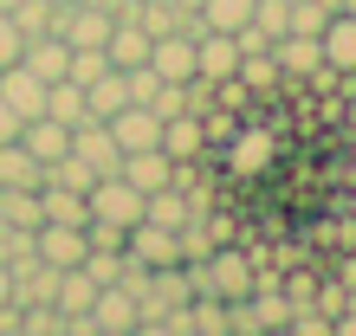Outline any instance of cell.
<instances>
[{"label":"cell","mask_w":356,"mask_h":336,"mask_svg":"<svg viewBox=\"0 0 356 336\" xmlns=\"http://www.w3.org/2000/svg\"><path fill=\"white\" fill-rule=\"evenodd\" d=\"M123 259L143 265V271L181 265V233H175V226H156V220H136L130 233H123Z\"/></svg>","instance_id":"1"},{"label":"cell","mask_w":356,"mask_h":336,"mask_svg":"<svg viewBox=\"0 0 356 336\" xmlns=\"http://www.w3.org/2000/svg\"><path fill=\"white\" fill-rule=\"evenodd\" d=\"M85 201H91V220H111V226H123V233H130V226L143 220V201H149V194H143V187H130L123 175H97Z\"/></svg>","instance_id":"2"},{"label":"cell","mask_w":356,"mask_h":336,"mask_svg":"<svg viewBox=\"0 0 356 336\" xmlns=\"http://www.w3.org/2000/svg\"><path fill=\"white\" fill-rule=\"evenodd\" d=\"M33 252H39V265H52V271H72V265H85V226H65V220H39L33 226Z\"/></svg>","instance_id":"3"},{"label":"cell","mask_w":356,"mask_h":336,"mask_svg":"<svg viewBox=\"0 0 356 336\" xmlns=\"http://www.w3.org/2000/svg\"><path fill=\"white\" fill-rule=\"evenodd\" d=\"M234 72H240V39H234V33L201 26V33H195V78H214V84H227Z\"/></svg>","instance_id":"4"},{"label":"cell","mask_w":356,"mask_h":336,"mask_svg":"<svg viewBox=\"0 0 356 336\" xmlns=\"http://www.w3.org/2000/svg\"><path fill=\"white\" fill-rule=\"evenodd\" d=\"M111 123V136H117V149L130 156V149H162V117L149 110V103H123L117 117H104Z\"/></svg>","instance_id":"5"},{"label":"cell","mask_w":356,"mask_h":336,"mask_svg":"<svg viewBox=\"0 0 356 336\" xmlns=\"http://www.w3.org/2000/svg\"><path fill=\"white\" fill-rule=\"evenodd\" d=\"M72 156H85L97 175H117V168H123V149H117L111 123H97V117H85V123L72 130Z\"/></svg>","instance_id":"6"},{"label":"cell","mask_w":356,"mask_h":336,"mask_svg":"<svg viewBox=\"0 0 356 336\" xmlns=\"http://www.w3.org/2000/svg\"><path fill=\"white\" fill-rule=\"evenodd\" d=\"M149 72L162 84H188L195 78V33H162L149 46Z\"/></svg>","instance_id":"7"},{"label":"cell","mask_w":356,"mask_h":336,"mask_svg":"<svg viewBox=\"0 0 356 336\" xmlns=\"http://www.w3.org/2000/svg\"><path fill=\"white\" fill-rule=\"evenodd\" d=\"M272 58H279L285 78H318V72H324L318 33H279V39H272Z\"/></svg>","instance_id":"8"},{"label":"cell","mask_w":356,"mask_h":336,"mask_svg":"<svg viewBox=\"0 0 356 336\" xmlns=\"http://www.w3.org/2000/svg\"><path fill=\"white\" fill-rule=\"evenodd\" d=\"M91 317H97L104 336H130V330H136V291H130V285H97Z\"/></svg>","instance_id":"9"},{"label":"cell","mask_w":356,"mask_h":336,"mask_svg":"<svg viewBox=\"0 0 356 336\" xmlns=\"http://www.w3.org/2000/svg\"><path fill=\"white\" fill-rule=\"evenodd\" d=\"M117 175L130 181V187H143V194H156V187L175 181V156H169V149H130Z\"/></svg>","instance_id":"10"},{"label":"cell","mask_w":356,"mask_h":336,"mask_svg":"<svg viewBox=\"0 0 356 336\" xmlns=\"http://www.w3.org/2000/svg\"><path fill=\"white\" fill-rule=\"evenodd\" d=\"M162 149L175 162H201L207 156V117L181 110V117H162Z\"/></svg>","instance_id":"11"},{"label":"cell","mask_w":356,"mask_h":336,"mask_svg":"<svg viewBox=\"0 0 356 336\" xmlns=\"http://www.w3.org/2000/svg\"><path fill=\"white\" fill-rule=\"evenodd\" d=\"M318 46H324V65L337 72V78H356V19H350V13H330V19H324Z\"/></svg>","instance_id":"12"},{"label":"cell","mask_w":356,"mask_h":336,"mask_svg":"<svg viewBox=\"0 0 356 336\" xmlns=\"http://www.w3.org/2000/svg\"><path fill=\"white\" fill-rule=\"evenodd\" d=\"M149 46H156V39L143 33L136 19H117V26H111V39H104V58H111L117 72H130V65H149Z\"/></svg>","instance_id":"13"},{"label":"cell","mask_w":356,"mask_h":336,"mask_svg":"<svg viewBox=\"0 0 356 336\" xmlns=\"http://www.w3.org/2000/svg\"><path fill=\"white\" fill-rule=\"evenodd\" d=\"M19 142H26V156H33L39 168H46V162H58V156L72 149V130H65L58 117H33L26 130H19Z\"/></svg>","instance_id":"14"},{"label":"cell","mask_w":356,"mask_h":336,"mask_svg":"<svg viewBox=\"0 0 356 336\" xmlns=\"http://www.w3.org/2000/svg\"><path fill=\"white\" fill-rule=\"evenodd\" d=\"M143 220H156V226H175V233H181V226H188V220H201V214H195V201H188L181 187L169 181V187H156V194L143 201Z\"/></svg>","instance_id":"15"},{"label":"cell","mask_w":356,"mask_h":336,"mask_svg":"<svg viewBox=\"0 0 356 336\" xmlns=\"http://www.w3.org/2000/svg\"><path fill=\"white\" fill-rule=\"evenodd\" d=\"M246 91H259V97H272L285 84V72H279V58H272V46H259V52H240V72H234Z\"/></svg>","instance_id":"16"},{"label":"cell","mask_w":356,"mask_h":336,"mask_svg":"<svg viewBox=\"0 0 356 336\" xmlns=\"http://www.w3.org/2000/svg\"><path fill=\"white\" fill-rule=\"evenodd\" d=\"M39 220H46V207H39V187H0V226H19V233H33Z\"/></svg>","instance_id":"17"},{"label":"cell","mask_w":356,"mask_h":336,"mask_svg":"<svg viewBox=\"0 0 356 336\" xmlns=\"http://www.w3.org/2000/svg\"><path fill=\"white\" fill-rule=\"evenodd\" d=\"M39 207H46V220H65V226H85L91 220V201L78 194V187H58V181L39 187Z\"/></svg>","instance_id":"18"},{"label":"cell","mask_w":356,"mask_h":336,"mask_svg":"<svg viewBox=\"0 0 356 336\" xmlns=\"http://www.w3.org/2000/svg\"><path fill=\"white\" fill-rule=\"evenodd\" d=\"M46 168L26 156V142H0V187H39Z\"/></svg>","instance_id":"19"},{"label":"cell","mask_w":356,"mask_h":336,"mask_svg":"<svg viewBox=\"0 0 356 336\" xmlns=\"http://www.w3.org/2000/svg\"><path fill=\"white\" fill-rule=\"evenodd\" d=\"M46 117H58L65 130H78L91 110H85V84H72V78H58V84H46Z\"/></svg>","instance_id":"20"},{"label":"cell","mask_w":356,"mask_h":336,"mask_svg":"<svg viewBox=\"0 0 356 336\" xmlns=\"http://www.w3.org/2000/svg\"><path fill=\"white\" fill-rule=\"evenodd\" d=\"M201 26H214V33H240V26H253V0H201Z\"/></svg>","instance_id":"21"},{"label":"cell","mask_w":356,"mask_h":336,"mask_svg":"<svg viewBox=\"0 0 356 336\" xmlns=\"http://www.w3.org/2000/svg\"><path fill=\"white\" fill-rule=\"evenodd\" d=\"M266 162H272V136H266V130H253V136L234 142V168H240V175H259Z\"/></svg>","instance_id":"22"},{"label":"cell","mask_w":356,"mask_h":336,"mask_svg":"<svg viewBox=\"0 0 356 336\" xmlns=\"http://www.w3.org/2000/svg\"><path fill=\"white\" fill-rule=\"evenodd\" d=\"M253 26H259L266 39L291 33V0H253Z\"/></svg>","instance_id":"23"},{"label":"cell","mask_w":356,"mask_h":336,"mask_svg":"<svg viewBox=\"0 0 356 336\" xmlns=\"http://www.w3.org/2000/svg\"><path fill=\"white\" fill-rule=\"evenodd\" d=\"M13 26L26 33V39L52 33V0H19V7H13Z\"/></svg>","instance_id":"24"},{"label":"cell","mask_w":356,"mask_h":336,"mask_svg":"<svg viewBox=\"0 0 356 336\" xmlns=\"http://www.w3.org/2000/svg\"><path fill=\"white\" fill-rule=\"evenodd\" d=\"M85 271H91L97 285H117V278H123V252H97V246H91V252H85Z\"/></svg>","instance_id":"25"},{"label":"cell","mask_w":356,"mask_h":336,"mask_svg":"<svg viewBox=\"0 0 356 336\" xmlns=\"http://www.w3.org/2000/svg\"><path fill=\"white\" fill-rule=\"evenodd\" d=\"M123 84H130V103H156V91H162V78H156L149 65H130V72H123Z\"/></svg>","instance_id":"26"},{"label":"cell","mask_w":356,"mask_h":336,"mask_svg":"<svg viewBox=\"0 0 356 336\" xmlns=\"http://www.w3.org/2000/svg\"><path fill=\"white\" fill-rule=\"evenodd\" d=\"M19 46H26V33L13 26V13H0V65H13V58H19Z\"/></svg>","instance_id":"27"},{"label":"cell","mask_w":356,"mask_h":336,"mask_svg":"<svg viewBox=\"0 0 356 336\" xmlns=\"http://www.w3.org/2000/svg\"><path fill=\"white\" fill-rule=\"evenodd\" d=\"M19 130H26V123H19V110L0 97V142H19Z\"/></svg>","instance_id":"28"},{"label":"cell","mask_w":356,"mask_h":336,"mask_svg":"<svg viewBox=\"0 0 356 336\" xmlns=\"http://www.w3.org/2000/svg\"><path fill=\"white\" fill-rule=\"evenodd\" d=\"M0 304H19V298H13V271H7V265H0Z\"/></svg>","instance_id":"29"},{"label":"cell","mask_w":356,"mask_h":336,"mask_svg":"<svg viewBox=\"0 0 356 336\" xmlns=\"http://www.w3.org/2000/svg\"><path fill=\"white\" fill-rule=\"evenodd\" d=\"M337 13H350V19H356V0H337Z\"/></svg>","instance_id":"30"},{"label":"cell","mask_w":356,"mask_h":336,"mask_svg":"<svg viewBox=\"0 0 356 336\" xmlns=\"http://www.w3.org/2000/svg\"><path fill=\"white\" fill-rule=\"evenodd\" d=\"M175 7H181V13H195V7H201V0H175Z\"/></svg>","instance_id":"31"},{"label":"cell","mask_w":356,"mask_h":336,"mask_svg":"<svg viewBox=\"0 0 356 336\" xmlns=\"http://www.w3.org/2000/svg\"><path fill=\"white\" fill-rule=\"evenodd\" d=\"M13 7H19V0H0V13H13Z\"/></svg>","instance_id":"32"},{"label":"cell","mask_w":356,"mask_h":336,"mask_svg":"<svg viewBox=\"0 0 356 336\" xmlns=\"http://www.w3.org/2000/svg\"><path fill=\"white\" fill-rule=\"evenodd\" d=\"M350 130H356V97H350Z\"/></svg>","instance_id":"33"},{"label":"cell","mask_w":356,"mask_h":336,"mask_svg":"<svg viewBox=\"0 0 356 336\" xmlns=\"http://www.w3.org/2000/svg\"><path fill=\"white\" fill-rule=\"evenodd\" d=\"M52 7H65V0H52Z\"/></svg>","instance_id":"34"}]
</instances>
